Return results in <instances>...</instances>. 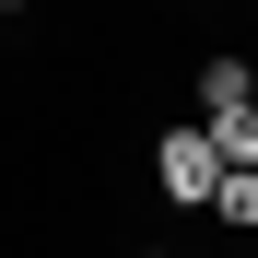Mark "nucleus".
I'll list each match as a JSON object with an SVG mask.
<instances>
[{
  "label": "nucleus",
  "instance_id": "obj_1",
  "mask_svg": "<svg viewBox=\"0 0 258 258\" xmlns=\"http://www.w3.org/2000/svg\"><path fill=\"white\" fill-rule=\"evenodd\" d=\"M153 176H164V200H211L223 188V141H211V129H164Z\"/></svg>",
  "mask_w": 258,
  "mask_h": 258
},
{
  "label": "nucleus",
  "instance_id": "obj_2",
  "mask_svg": "<svg viewBox=\"0 0 258 258\" xmlns=\"http://www.w3.org/2000/svg\"><path fill=\"white\" fill-rule=\"evenodd\" d=\"M223 106H258V71L246 59H211L200 71V117H223Z\"/></svg>",
  "mask_w": 258,
  "mask_h": 258
},
{
  "label": "nucleus",
  "instance_id": "obj_3",
  "mask_svg": "<svg viewBox=\"0 0 258 258\" xmlns=\"http://www.w3.org/2000/svg\"><path fill=\"white\" fill-rule=\"evenodd\" d=\"M211 141H223V164H258V106H223V117H200Z\"/></svg>",
  "mask_w": 258,
  "mask_h": 258
},
{
  "label": "nucleus",
  "instance_id": "obj_4",
  "mask_svg": "<svg viewBox=\"0 0 258 258\" xmlns=\"http://www.w3.org/2000/svg\"><path fill=\"white\" fill-rule=\"evenodd\" d=\"M211 211H223V223H258V164H223V188H211Z\"/></svg>",
  "mask_w": 258,
  "mask_h": 258
},
{
  "label": "nucleus",
  "instance_id": "obj_5",
  "mask_svg": "<svg viewBox=\"0 0 258 258\" xmlns=\"http://www.w3.org/2000/svg\"><path fill=\"white\" fill-rule=\"evenodd\" d=\"M0 12H24V0H0Z\"/></svg>",
  "mask_w": 258,
  "mask_h": 258
}]
</instances>
